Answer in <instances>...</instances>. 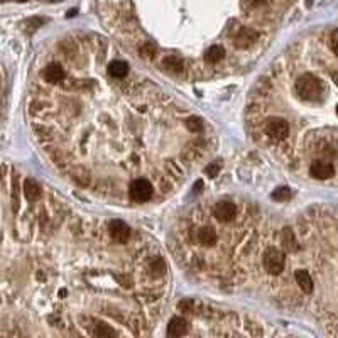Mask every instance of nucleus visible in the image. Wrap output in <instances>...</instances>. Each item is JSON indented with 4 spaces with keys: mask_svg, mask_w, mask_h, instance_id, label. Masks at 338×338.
I'll return each instance as SVG.
<instances>
[{
    "mask_svg": "<svg viewBox=\"0 0 338 338\" xmlns=\"http://www.w3.org/2000/svg\"><path fill=\"white\" fill-rule=\"evenodd\" d=\"M95 335L96 336H115L117 335V332L112 330V328L108 326V324H98V328L95 330Z\"/></svg>",
    "mask_w": 338,
    "mask_h": 338,
    "instance_id": "nucleus-21",
    "label": "nucleus"
},
{
    "mask_svg": "<svg viewBox=\"0 0 338 338\" xmlns=\"http://www.w3.org/2000/svg\"><path fill=\"white\" fill-rule=\"evenodd\" d=\"M188 332V323L184 318H172L168 324V335L169 336H183Z\"/></svg>",
    "mask_w": 338,
    "mask_h": 338,
    "instance_id": "nucleus-9",
    "label": "nucleus"
},
{
    "mask_svg": "<svg viewBox=\"0 0 338 338\" xmlns=\"http://www.w3.org/2000/svg\"><path fill=\"white\" fill-rule=\"evenodd\" d=\"M332 78H333V82H335V84L338 86V73H333V74H332Z\"/></svg>",
    "mask_w": 338,
    "mask_h": 338,
    "instance_id": "nucleus-28",
    "label": "nucleus"
},
{
    "mask_svg": "<svg viewBox=\"0 0 338 338\" xmlns=\"http://www.w3.org/2000/svg\"><path fill=\"white\" fill-rule=\"evenodd\" d=\"M264 130H266V134L270 137V139L282 140V139H286L288 134H289V126H288V122L284 118L272 117V118H269L268 122H266Z\"/></svg>",
    "mask_w": 338,
    "mask_h": 338,
    "instance_id": "nucleus-4",
    "label": "nucleus"
},
{
    "mask_svg": "<svg viewBox=\"0 0 338 338\" xmlns=\"http://www.w3.org/2000/svg\"><path fill=\"white\" fill-rule=\"evenodd\" d=\"M44 22H46V19H41V17H34V19H29L28 22H26V26H29V28H32V29H38V28H41Z\"/></svg>",
    "mask_w": 338,
    "mask_h": 338,
    "instance_id": "nucleus-25",
    "label": "nucleus"
},
{
    "mask_svg": "<svg viewBox=\"0 0 338 338\" xmlns=\"http://www.w3.org/2000/svg\"><path fill=\"white\" fill-rule=\"evenodd\" d=\"M296 92L306 102H318L323 96V84L322 82L311 73H306L298 78Z\"/></svg>",
    "mask_w": 338,
    "mask_h": 338,
    "instance_id": "nucleus-1",
    "label": "nucleus"
},
{
    "mask_svg": "<svg viewBox=\"0 0 338 338\" xmlns=\"http://www.w3.org/2000/svg\"><path fill=\"white\" fill-rule=\"evenodd\" d=\"M108 73L112 74L114 78H124L127 76L128 73V64L126 61H112L108 64Z\"/></svg>",
    "mask_w": 338,
    "mask_h": 338,
    "instance_id": "nucleus-14",
    "label": "nucleus"
},
{
    "mask_svg": "<svg viewBox=\"0 0 338 338\" xmlns=\"http://www.w3.org/2000/svg\"><path fill=\"white\" fill-rule=\"evenodd\" d=\"M225 56V50L222 46H212L210 50L206 51V54H204V60H206V63L210 64H216L218 61L224 60Z\"/></svg>",
    "mask_w": 338,
    "mask_h": 338,
    "instance_id": "nucleus-15",
    "label": "nucleus"
},
{
    "mask_svg": "<svg viewBox=\"0 0 338 338\" xmlns=\"http://www.w3.org/2000/svg\"><path fill=\"white\" fill-rule=\"evenodd\" d=\"M186 127L190 128L191 132H202L203 130V120L198 117H191L186 120Z\"/></svg>",
    "mask_w": 338,
    "mask_h": 338,
    "instance_id": "nucleus-19",
    "label": "nucleus"
},
{
    "mask_svg": "<svg viewBox=\"0 0 338 338\" xmlns=\"http://www.w3.org/2000/svg\"><path fill=\"white\" fill-rule=\"evenodd\" d=\"M68 16H70V17H73V16H76V10H71V12H68Z\"/></svg>",
    "mask_w": 338,
    "mask_h": 338,
    "instance_id": "nucleus-29",
    "label": "nucleus"
},
{
    "mask_svg": "<svg viewBox=\"0 0 338 338\" xmlns=\"http://www.w3.org/2000/svg\"><path fill=\"white\" fill-rule=\"evenodd\" d=\"M330 48H332V51L338 56V29L333 30L332 36H330Z\"/></svg>",
    "mask_w": 338,
    "mask_h": 338,
    "instance_id": "nucleus-24",
    "label": "nucleus"
},
{
    "mask_svg": "<svg viewBox=\"0 0 338 338\" xmlns=\"http://www.w3.org/2000/svg\"><path fill=\"white\" fill-rule=\"evenodd\" d=\"M294 279L298 282V286H300L306 294H310V292H313V279H311V276L308 274V270L304 269H300L294 272Z\"/></svg>",
    "mask_w": 338,
    "mask_h": 338,
    "instance_id": "nucleus-11",
    "label": "nucleus"
},
{
    "mask_svg": "<svg viewBox=\"0 0 338 338\" xmlns=\"http://www.w3.org/2000/svg\"><path fill=\"white\" fill-rule=\"evenodd\" d=\"M41 186L36 180H28L24 183V194L29 202H38L39 196H41Z\"/></svg>",
    "mask_w": 338,
    "mask_h": 338,
    "instance_id": "nucleus-12",
    "label": "nucleus"
},
{
    "mask_svg": "<svg viewBox=\"0 0 338 338\" xmlns=\"http://www.w3.org/2000/svg\"><path fill=\"white\" fill-rule=\"evenodd\" d=\"M128 196L132 202L144 203L152 196V184L148 180H136L128 188Z\"/></svg>",
    "mask_w": 338,
    "mask_h": 338,
    "instance_id": "nucleus-3",
    "label": "nucleus"
},
{
    "mask_svg": "<svg viewBox=\"0 0 338 338\" xmlns=\"http://www.w3.org/2000/svg\"><path fill=\"white\" fill-rule=\"evenodd\" d=\"M198 240L200 244H203V246H213V244L216 242V234L215 230L208 228V226H204L198 232Z\"/></svg>",
    "mask_w": 338,
    "mask_h": 338,
    "instance_id": "nucleus-16",
    "label": "nucleus"
},
{
    "mask_svg": "<svg viewBox=\"0 0 338 338\" xmlns=\"http://www.w3.org/2000/svg\"><path fill=\"white\" fill-rule=\"evenodd\" d=\"M257 38H259L257 30H254L250 28H242V29H238L237 34H235L234 44L238 48V50H247V48H250L252 44L257 41Z\"/></svg>",
    "mask_w": 338,
    "mask_h": 338,
    "instance_id": "nucleus-6",
    "label": "nucleus"
},
{
    "mask_svg": "<svg viewBox=\"0 0 338 338\" xmlns=\"http://www.w3.org/2000/svg\"><path fill=\"white\" fill-rule=\"evenodd\" d=\"M110 235L117 244H126L130 237V228L120 220H115L110 224Z\"/></svg>",
    "mask_w": 338,
    "mask_h": 338,
    "instance_id": "nucleus-7",
    "label": "nucleus"
},
{
    "mask_svg": "<svg viewBox=\"0 0 338 338\" xmlns=\"http://www.w3.org/2000/svg\"><path fill=\"white\" fill-rule=\"evenodd\" d=\"M213 215H215V218L218 222H226L234 220V216L237 215V206H235V203L232 202H220L215 204V208H213Z\"/></svg>",
    "mask_w": 338,
    "mask_h": 338,
    "instance_id": "nucleus-5",
    "label": "nucleus"
},
{
    "mask_svg": "<svg viewBox=\"0 0 338 338\" xmlns=\"http://www.w3.org/2000/svg\"><path fill=\"white\" fill-rule=\"evenodd\" d=\"M289 198H291V190L286 186H281V188L272 191V200H276V202H286Z\"/></svg>",
    "mask_w": 338,
    "mask_h": 338,
    "instance_id": "nucleus-18",
    "label": "nucleus"
},
{
    "mask_svg": "<svg viewBox=\"0 0 338 338\" xmlns=\"http://www.w3.org/2000/svg\"><path fill=\"white\" fill-rule=\"evenodd\" d=\"M262 262H264V268L269 274L278 276L284 270V266H286V257L284 254L276 247H270L266 250L264 257H262Z\"/></svg>",
    "mask_w": 338,
    "mask_h": 338,
    "instance_id": "nucleus-2",
    "label": "nucleus"
},
{
    "mask_svg": "<svg viewBox=\"0 0 338 338\" xmlns=\"http://www.w3.org/2000/svg\"><path fill=\"white\" fill-rule=\"evenodd\" d=\"M150 268H152V270H154V274L156 276H161V274H164V262H162V259H154L152 260V264H150Z\"/></svg>",
    "mask_w": 338,
    "mask_h": 338,
    "instance_id": "nucleus-22",
    "label": "nucleus"
},
{
    "mask_svg": "<svg viewBox=\"0 0 338 338\" xmlns=\"http://www.w3.org/2000/svg\"><path fill=\"white\" fill-rule=\"evenodd\" d=\"M336 114H338V105H336Z\"/></svg>",
    "mask_w": 338,
    "mask_h": 338,
    "instance_id": "nucleus-30",
    "label": "nucleus"
},
{
    "mask_svg": "<svg viewBox=\"0 0 338 338\" xmlns=\"http://www.w3.org/2000/svg\"><path fill=\"white\" fill-rule=\"evenodd\" d=\"M203 188V181H196V184H194V193H200Z\"/></svg>",
    "mask_w": 338,
    "mask_h": 338,
    "instance_id": "nucleus-27",
    "label": "nucleus"
},
{
    "mask_svg": "<svg viewBox=\"0 0 338 338\" xmlns=\"http://www.w3.org/2000/svg\"><path fill=\"white\" fill-rule=\"evenodd\" d=\"M162 66L168 71H171V73H180V71L183 70V63H181V60H178L176 56H166L162 60Z\"/></svg>",
    "mask_w": 338,
    "mask_h": 338,
    "instance_id": "nucleus-17",
    "label": "nucleus"
},
{
    "mask_svg": "<svg viewBox=\"0 0 338 338\" xmlns=\"http://www.w3.org/2000/svg\"><path fill=\"white\" fill-rule=\"evenodd\" d=\"M204 172H206V176L215 178V176L220 172V164H216V162H210L206 168H204Z\"/></svg>",
    "mask_w": 338,
    "mask_h": 338,
    "instance_id": "nucleus-23",
    "label": "nucleus"
},
{
    "mask_svg": "<svg viewBox=\"0 0 338 338\" xmlns=\"http://www.w3.org/2000/svg\"><path fill=\"white\" fill-rule=\"evenodd\" d=\"M140 54L142 58H146V60H152L156 56V46L152 42H146L144 46L140 48Z\"/></svg>",
    "mask_w": 338,
    "mask_h": 338,
    "instance_id": "nucleus-20",
    "label": "nucleus"
},
{
    "mask_svg": "<svg viewBox=\"0 0 338 338\" xmlns=\"http://www.w3.org/2000/svg\"><path fill=\"white\" fill-rule=\"evenodd\" d=\"M310 172L313 178H316V180H328V178H332L335 174V169L330 162H324V161H316L311 164L310 168Z\"/></svg>",
    "mask_w": 338,
    "mask_h": 338,
    "instance_id": "nucleus-8",
    "label": "nucleus"
},
{
    "mask_svg": "<svg viewBox=\"0 0 338 338\" xmlns=\"http://www.w3.org/2000/svg\"><path fill=\"white\" fill-rule=\"evenodd\" d=\"M244 2H246L248 7H257L260 6V4H264L266 0H244Z\"/></svg>",
    "mask_w": 338,
    "mask_h": 338,
    "instance_id": "nucleus-26",
    "label": "nucleus"
},
{
    "mask_svg": "<svg viewBox=\"0 0 338 338\" xmlns=\"http://www.w3.org/2000/svg\"><path fill=\"white\" fill-rule=\"evenodd\" d=\"M281 240H282L284 248H286L288 252H296L298 250V240L294 237V232H292V230L289 228V226H286V228L282 230Z\"/></svg>",
    "mask_w": 338,
    "mask_h": 338,
    "instance_id": "nucleus-13",
    "label": "nucleus"
},
{
    "mask_svg": "<svg viewBox=\"0 0 338 338\" xmlns=\"http://www.w3.org/2000/svg\"><path fill=\"white\" fill-rule=\"evenodd\" d=\"M44 78H46V82H50V83H60L64 80V70L61 68V64L51 63L46 70H44Z\"/></svg>",
    "mask_w": 338,
    "mask_h": 338,
    "instance_id": "nucleus-10",
    "label": "nucleus"
}]
</instances>
